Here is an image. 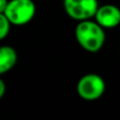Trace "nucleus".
<instances>
[{"instance_id":"f257e3e1","label":"nucleus","mask_w":120,"mask_h":120,"mask_svg":"<svg viewBox=\"0 0 120 120\" xmlns=\"http://www.w3.org/2000/svg\"><path fill=\"white\" fill-rule=\"evenodd\" d=\"M75 37L79 45L90 53H97L105 42L104 29L91 19L79 21L75 29Z\"/></svg>"},{"instance_id":"f03ea898","label":"nucleus","mask_w":120,"mask_h":120,"mask_svg":"<svg viewBox=\"0 0 120 120\" xmlns=\"http://www.w3.org/2000/svg\"><path fill=\"white\" fill-rule=\"evenodd\" d=\"M13 25H24L31 22L36 14L33 0H10L3 13Z\"/></svg>"},{"instance_id":"7ed1b4c3","label":"nucleus","mask_w":120,"mask_h":120,"mask_svg":"<svg viewBox=\"0 0 120 120\" xmlns=\"http://www.w3.org/2000/svg\"><path fill=\"white\" fill-rule=\"evenodd\" d=\"M105 91L103 78L97 74H87L82 76L77 83V93L79 97L86 101H94L102 97Z\"/></svg>"},{"instance_id":"20e7f679","label":"nucleus","mask_w":120,"mask_h":120,"mask_svg":"<svg viewBox=\"0 0 120 120\" xmlns=\"http://www.w3.org/2000/svg\"><path fill=\"white\" fill-rule=\"evenodd\" d=\"M98 8V0H63L64 12L78 22L95 17Z\"/></svg>"},{"instance_id":"39448f33","label":"nucleus","mask_w":120,"mask_h":120,"mask_svg":"<svg viewBox=\"0 0 120 120\" xmlns=\"http://www.w3.org/2000/svg\"><path fill=\"white\" fill-rule=\"evenodd\" d=\"M94 18L103 29H114L120 24V8L114 4H103L98 8Z\"/></svg>"},{"instance_id":"423d86ee","label":"nucleus","mask_w":120,"mask_h":120,"mask_svg":"<svg viewBox=\"0 0 120 120\" xmlns=\"http://www.w3.org/2000/svg\"><path fill=\"white\" fill-rule=\"evenodd\" d=\"M18 61V55L14 48L3 45L0 48V74L10 72Z\"/></svg>"},{"instance_id":"0eeeda50","label":"nucleus","mask_w":120,"mask_h":120,"mask_svg":"<svg viewBox=\"0 0 120 120\" xmlns=\"http://www.w3.org/2000/svg\"><path fill=\"white\" fill-rule=\"evenodd\" d=\"M12 22L6 18L5 15L0 14V39L3 40L8 36L11 32Z\"/></svg>"},{"instance_id":"6e6552de","label":"nucleus","mask_w":120,"mask_h":120,"mask_svg":"<svg viewBox=\"0 0 120 120\" xmlns=\"http://www.w3.org/2000/svg\"><path fill=\"white\" fill-rule=\"evenodd\" d=\"M10 0H0V13H3L4 10L6 8Z\"/></svg>"},{"instance_id":"1a4fd4ad","label":"nucleus","mask_w":120,"mask_h":120,"mask_svg":"<svg viewBox=\"0 0 120 120\" xmlns=\"http://www.w3.org/2000/svg\"><path fill=\"white\" fill-rule=\"evenodd\" d=\"M5 93V83L2 79H0V98L3 97Z\"/></svg>"}]
</instances>
